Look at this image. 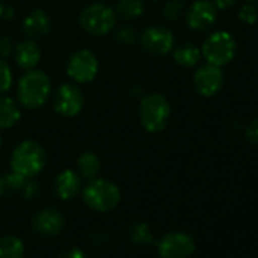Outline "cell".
<instances>
[{
	"mask_svg": "<svg viewBox=\"0 0 258 258\" xmlns=\"http://www.w3.org/2000/svg\"><path fill=\"white\" fill-rule=\"evenodd\" d=\"M52 90V82L43 70H28L19 81L17 99L22 106L28 109H37L43 106Z\"/></svg>",
	"mask_w": 258,
	"mask_h": 258,
	"instance_id": "1",
	"label": "cell"
},
{
	"mask_svg": "<svg viewBox=\"0 0 258 258\" xmlns=\"http://www.w3.org/2000/svg\"><path fill=\"white\" fill-rule=\"evenodd\" d=\"M46 166L44 148L32 140L20 143L11 155V170L25 179L34 178L43 172Z\"/></svg>",
	"mask_w": 258,
	"mask_h": 258,
	"instance_id": "2",
	"label": "cell"
},
{
	"mask_svg": "<svg viewBox=\"0 0 258 258\" xmlns=\"http://www.w3.org/2000/svg\"><path fill=\"white\" fill-rule=\"evenodd\" d=\"M139 117L148 133H160L170 118V103L163 94H148L140 102Z\"/></svg>",
	"mask_w": 258,
	"mask_h": 258,
	"instance_id": "3",
	"label": "cell"
},
{
	"mask_svg": "<svg viewBox=\"0 0 258 258\" xmlns=\"http://www.w3.org/2000/svg\"><path fill=\"white\" fill-rule=\"evenodd\" d=\"M84 202L94 211L106 213L114 210L120 202V190L118 187L106 179L94 178L82 190Z\"/></svg>",
	"mask_w": 258,
	"mask_h": 258,
	"instance_id": "4",
	"label": "cell"
},
{
	"mask_svg": "<svg viewBox=\"0 0 258 258\" xmlns=\"http://www.w3.org/2000/svg\"><path fill=\"white\" fill-rule=\"evenodd\" d=\"M117 14L115 11L103 4H93L87 7L79 17V23L82 29L96 37H102L111 32V29L115 26Z\"/></svg>",
	"mask_w": 258,
	"mask_h": 258,
	"instance_id": "5",
	"label": "cell"
},
{
	"mask_svg": "<svg viewBox=\"0 0 258 258\" xmlns=\"http://www.w3.org/2000/svg\"><path fill=\"white\" fill-rule=\"evenodd\" d=\"M201 53L208 64L222 67L234 58L235 41L228 32H216L205 40Z\"/></svg>",
	"mask_w": 258,
	"mask_h": 258,
	"instance_id": "6",
	"label": "cell"
},
{
	"mask_svg": "<svg viewBox=\"0 0 258 258\" xmlns=\"http://www.w3.org/2000/svg\"><path fill=\"white\" fill-rule=\"evenodd\" d=\"M99 70V61L96 55L88 49L75 52L67 62V75L78 84L91 82Z\"/></svg>",
	"mask_w": 258,
	"mask_h": 258,
	"instance_id": "7",
	"label": "cell"
},
{
	"mask_svg": "<svg viewBox=\"0 0 258 258\" xmlns=\"http://www.w3.org/2000/svg\"><path fill=\"white\" fill-rule=\"evenodd\" d=\"M55 111L62 117H75L84 108V94L75 84H64L58 88L53 99Z\"/></svg>",
	"mask_w": 258,
	"mask_h": 258,
	"instance_id": "8",
	"label": "cell"
},
{
	"mask_svg": "<svg viewBox=\"0 0 258 258\" xmlns=\"http://www.w3.org/2000/svg\"><path fill=\"white\" fill-rule=\"evenodd\" d=\"M140 44L143 50H146L148 53L155 56H163L173 49L175 40H173V34L167 28L151 26L142 34Z\"/></svg>",
	"mask_w": 258,
	"mask_h": 258,
	"instance_id": "9",
	"label": "cell"
},
{
	"mask_svg": "<svg viewBox=\"0 0 258 258\" xmlns=\"http://www.w3.org/2000/svg\"><path fill=\"white\" fill-rule=\"evenodd\" d=\"M195 250V241L188 234L170 232L158 244L161 258H188Z\"/></svg>",
	"mask_w": 258,
	"mask_h": 258,
	"instance_id": "10",
	"label": "cell"
},
{
	"mask_svg": "<svg viewBox=\"0 0 258 258\" xmlns=\"http://www.w3.org/2000/svg\"><path fill=\"white\" fill-rule=\"evenodd\" d=\"M193 84H195L196 91L201 96H205V97L214 96L216 93H219V90L223 85V73L220 67L217 66H213V64L202 66L196 70Z\"/></svg>",
	"mask_w": 258,
	"mask_h": 258,
	"instance_id": "11",
	"label": "cell"
},
{
	"mask_svg": "<svg viewBox=\"0 0 258 258\" xmlns=\"http://www.w3.org/2000/svg\"><path fill=\"white\" fill-rule=\"evenodd\" d=\"M66 225L64 214L56 208H44L38 211L32 219V228L35 232L44 237L58 235Z\"/></svg>",
	"mask_w": 258,
	"mask_h": 258,
	"instance_id": "12",
	"label": "cell"
},
{
	"mask_svg": "<svg viewBox=\"0 0 258 258\" xmlns=\"http://www.w3.org/2000/svg\"><path fill=\"white\" fill-rule=\"evenodd\" d=\"M216 22V7L210 0H198L187 13V25L190 29L202 32Z\"/></svg>",
	"mask_w": 258,
	"mask_h": 258,
	"instance_id": "13",
	"label": "cell"
},
{
	"mask_svg": "<svg viewBox=\"0 0 258 258\" xmlns=\"http://www.w3.org/2000/svg\"><path fill=\"white\" fill-rule=\"evenodd\" d=\"M79 191H81V176L75 170L66 169L56 175L53 181V193L56 195V198L62 201H69L73 199Z\"/></svg>",
	"mask_w": 258,
	"mask_h": 258,
	"instance_id": "14",
	"label": "cell"
},
{
	"mask_svg": "<svg viewBox=\"0 0 258 258\" xmlns=\"http://www.w3.org/2000/svg\"><path fill=\"white\" fill-rule=\"evenodd\" d=\"M14 59L19 67L32 70L41 59V49L34 40H25L14 47Z\"/></svg>",
	"mask_w": 258,
	"mask_h": 258,
	"instance_id": "15",
	"label": "cell"
},
{
	"mask_svg": "<svg viewBox=\"0 0 258 258\" xmlns=\"http://www.w3.org/2000/svg\"><path fill=\"white\" fill-rule=\"evenodd\" d=\"M23 31L29 38H41L50 31V19L43 10L31 11L23 20Z\"/></svg>",
	"mask_w": 258,
	"mask_h": 258,
	"instance_id": "16",
	"label": "cell"
},
{
	"mask_svg": "<svg viewBox=\"0 0 258 258\" xmlns=\"http://www.w3.org/2000/svg\"><path fill=\"white\" fill-rule=\"evenodd\" d=\"M22 111L17 102L11 97H0V129H10L19 123Z\"/></svg>",
	"mask_w": 258,
	"mask_h": 258,
	"instance_id": "17",
	"label": "cell"
},
{
	"mask_svg": "<svg viewBox=\"0 0 258 258\" xmlns=\"http://www.w3.org/2000/svg\"><path fill=\"white\" fill-rule=\"evenodd\" d=\"M25 244L16 235L0 237V258H23Z\"/></svg>",
	"mask_w": 258,
	"mask_h": 258,
	"instance_id": "18",
	"label": "cell"
},
{
	"mask_svg": "<svg viewBox=\"0 0 258 258\" xmlns=\"http://www.w3.org/2000/svg\"><path fill=\"white\" fill-rule=\"evenodd\" d=\"M202 53H201V49L191 43H187V44H182L179 46L175 52H173V58L175 61L182 66V67H193L199 62Z\"/></svg>",
	"mask_w": 258,
	"mask_h": 258,
	"instance_id": "19",
	"label": "cell"
},
{
	"mask_svg": "<svg viewBox=\"0 0 258 258\" xmlns=\"http://www.w3.org/2000/svg\"><path fill=\"white\" fill-rule=\"evenodd\" d=\"M100 170V160L93 152H84L78 160V172L85 179H94Z\"/></svg>",
	"mask_w": 258,
	"mask_h": 258,
	"instance_id": "20",
	"label": "cell"
},
{
	"mask_svg": "<svg viewBox=\"0 0 258 258\" xmlns=\"http://www.w3.org/2000/svg\"><path fill=\"white\" fill-rule=\"evenodd\" d=\"M145 13L143 0H118L115 14L123 20H134L139 19Z\"/></svg>",
	"mask_w": 258,
	"mask_h": 258,
	"instance_id": "21",
	"label": "cell"
},
{
	"mask_svg": "<svg viewBox=\"0 0 258 258\" xmlns=\"http://www.w3.org/2000/svg\"><path fill=\"white\" fill-rule=\"evenodd\" d=\"M25 178L17 175L16 172L0 173V198H8L16 191H20Z\"/></svg>",
	"mask_w": 258,
	"mask_h": 258,
	"instance_id": "22",
	"label": "cell"
},
{
	"mask_svg": "<svg viewBox=\"0 0 258 258\" xmlns=\"http://www.w3.org/2000/svg\"><path fill=\"white\" fill-rule=\"evenodd\" d=\"M129 238L137 244H148L152 241L151 226L145 222H137L129 228Z\"/></svg>",
	"mask_w": 258,
	"mask_h": 258,
	"instance_id": "23",
	"label": "cell"
},
{
	"mask_svg": "<svg viewBox=\"0 0 258 258\" xmlns=\"http://www.w3.org/2000/svg\"><path fill=\"white\" fill-rule=\"evenodd\" d=\"M13 85V72L8 62L0 58V94L8 91Z\"/></svg>",
	"mask_w": 258,
	"mask_h": 258,
	"instance_id": "24",
	"label": "cell"
},
{
	"mask_svg": "<svg viewBox=\"0 0 258 258\" xmlns=\"http://www.w3.org/2000/svg\"><path fill=\"white\" fill-rule=\"evenodd\" d=\"M164 17L169 20H178L184 13V4L181 0H169L164 5Z\"/></svg>",
	"mask_w": 258,
	"mask_h": 258,
	"instance_id": "25",
	"label": "cell"
},
{
	"mask_svg": "<svg viewBox=\"0 0 258 258\" xmlns=\"http://www.w3.org/2000/svg\"><path fill=\"white\" fill-rule=\"evenodd\" d=\"M139 40L137 32L133 28H121L115 34V41L121 46H131Z\"/></svg>",
	"mask_w": 258,
	"mask_h": 258,
	"instance_id": "26",
	"label": "cell"
},
{
	"mask_svg": "<svg viewBox=\"0 0 258 258\" xmlns=\"http://www.w3.org/2000/svg\"><path fill=\"white\" fill-rule=\"evenodd\" d=\"M238 17L246 25H253L256 22V19H258V10L250 4H246L244 7H241V10L238 13Z\"/></svg>",
	"mask_w": 258,
	"mask_h": 258,
	"instance_id": "27",
	"label": "cell"
},
{
	"mask_svg": "<svg viewBox=\"0 0 258 258\" xmlns=\"http://www.w3.org/2000/svg\"><path fill=\"white\" fill-rule=\"evenodd\" d=\"M20 191H22L25 199H34V198H37L40 195V185L29 178V179H25Z\"/></svg>",
	"mask_w": 258,
	"mask_h": 258,
	"instance_id": "28",
	"label": "cell"
},
{
	"mask_svg": "<svg viewBox=\"0 0 258 258\" xmlns=\"http://www.w3.org/2000/svg\"><path fill=\"white\" fill-rule=\"evenodd\" d=\"M246 139L252 143V145H258V117L253 118L246 129Z\"/></svg>",
	"mask_w": 258,
	"mask_h": 258,
	"instance_id": "29",
	"label": "cell"
},
{
	"mask_svg": "<svg viewBox=\"0 0 258 258\" xmlns=\"http://www.w3.org/2000/svg\"><path fill=\"white\" fill-rule=\"evenodd\" d=\"M14 52V44L10 37H0V58H7Z\"/></svg>",
	"mask_w": 258,
	"mask_h": 258,
	"instance_id": "30",
	"label": "cell"
},
{
	"mask_svg": "<svg viewBox=\"0 0 258 258\" xmlns=\"http://www.w3.org/2000/svg\"><path fill=\"white\" fill-rule=\"evenodd\" d=\"M58 258H88V255L79 247H72V249L64 250Z\"/></svg>",
	"mask_w": 258,
	"mask_h": 258,
	"instance_id": "31",
	"label": "cell"
},
{
	"mask_svg": "<svg viewBox=\"0 0 258 258\" xmlns=\"http://www.w3.org/2000/svg\"><path fill=\"white\" fill-rule=\"evenodd\" d=\"M106 231H94L93 234H91V241L93 243H96V244H102V243H106V241H109V238H111V235L109 234H106L105 237H103V234H105Z\"/></svg>",
	"mask_w": 258,
	"mask_h": 258,
	"instance_id": "32",
	"label": "cell"
},
{
	"mask_svg": "<svg viewBox=\"0 0 258 258\" xmlns=\"http://www.w3.org/2000/svg\"><path fill=\"white\" fill-rule=\"evenodd\" d=\"M213 2H214V7L219 10H229L235 4V0H213Z\"/></svg>",
	"mask_w": 258,
	"mask_h": 258,
	"instance_id": "33",
	"label": "cell"
},
{
	"mask_svg": "<svg viewBox=\"0 0 258 258\" xmlns=\"http://www.w3.org/2000/svg\"><path fill=\"white\" fill-rule=\"evenodd\" d=\"M4 10H5V8L2 7V4H0V19H2V17H4Z\"/></svg>",
	"mask_w": 258,
	"mask_h": 258,
	"instance_id": "34",
	"label": "cell"
},
{
	"mask_svg": "<svg viewBox=\"0 0 258 258\" xmlns=\"http://www.w3.org/2000/svg\"><path fill=\"white\" fill-rule=\"evenodd\" d=\"M0 148H2V137H0Z\"/></svg>",
	"mask_w": 258,
	"mask_h": 258,
	"instance_id": "35",
	"label": "cell"
},
{
	"mask_svg": "<svg viewBox=\"0 0 258 258\" xmlns=\"http://www.w3.org/2000/svg\"><path fill=\"white\" fill-rule=\"evenodd\" d=\"M247 2H255V0H247Z\"/></svg>",
	"mask_w": 258,
	"mask_h": 258,
	"instance_id": "36",
	"label": "cell"
},
{
	"mask_svg": "<svg viewBox=\"0 0 258 258\" xmlns=\"http://www.w3.org/2000/svg\"><path fill=\"white\" fill-rule=\"evenodd\" d=\"M152 2H155V0H152Z\"/></svg>",
	"mask_w": 258,
	"mask_h": 258,
	"instance_id": "37",
	"label": "cell"
}]
</instances>
